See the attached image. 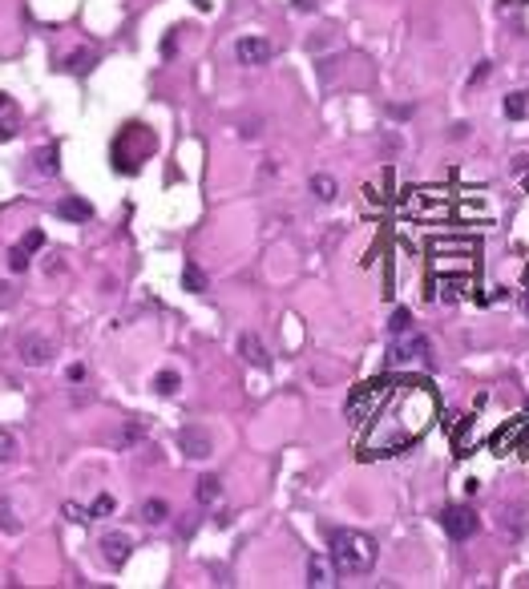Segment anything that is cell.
Here are the masks:
<instances>
[{
  "instance_id": "11",
  "label": "cell",
  "mask_w": 529,
  "mask_h": 589,
  "mask_svg": "<svg viewBox=\"0 0 529 589\" xmlns=\"http://www.w3.org/2000/svg\"><path fill=\"white\" fill-rule=\"evenodd\" d=\"M307 585H315V589L336 585V581H331V569H328V561H324V557H311V561H307Z\"/></svg>"
},
{
  "instance_id": "15",
  "label": "cell",
  "mask_w": 529,
  "mask_h": 589,
  "mask_svg": "<svg viewBox=\"0 0 529 589\" xmlns=\"http://www.w3.org/2000/svg\"><path fill=\"white\" fill-rule=\"evenodd\" d=\"M311 194L319 202H331L336 194H340V186H336V178H331V174H315L311 178Z\"/></svg>"
},
{
  "instance_id": "35",
  "label": "cell",
  "mask_w": 529,
  "mask_h": 589,
  "mask_svg": "<svg viewBox=\"0 0 529 589\" xmlns=\"http://www.w3.org/2000/svg\"><path fill=\"white\" fill-rule=\"evenodd\" d=\"M194 4H198V9H210V0H194Z\"/></svg>"
},
{
  "instance_id": "26",
  "label": "cell",
  "mask_w": 529,
  "mask_h": 589,
  "mask_svg": "<svg viewBox=\"0 0 529 589\" xmlns=\"http://www.w3.org/2000/svg\"><path fill=\"white\" fill-rule=\"evenodd\" d=\"M114 509H117V501L109 497V492H101L97 501H93V509H89V513H93V517H109Z\"/></svg>"
},
{
  "instance_id": "36",
  "label": "cell",
  "mask_w": 529,
  "mask_h": 589,
  "mask_svg": "<svg viewBox=\"0 0 529 589\" xmlns=\"http://www.w3.org/2000/svg\"><path fill=\"white\" fill-rule=\"evenodd\" d=\"M4 105H9V97H4V93H0V109H4Z\"/></svg>"
},
{
  "instance_id": "5",
  "label": "cell",
  "mask_w": 529,
  "mask_h": 589,
  "mask_svg": "<svg viewBox=\"0 0 529 589\" xmlns=\"http://www.w3.org/2000/svg\"><path fill=\"white\" fill-rule=\"evenodd\" d=\"M235 57H239V65L255 69V65H267L271 57H275V45H271L267 37H239L235 40Z\"/></svg>"
},
{
  "instance_id": "13",
  "label": "cell",
  "mask_w": 529,
  "mask_h": 589,
  "mask_svg": "<svg viewBox=\"0 0 529 589\" xmlns=\"http://www.w3.org/2000/svg\"><path fill=\"white\" fill-rule=\"evenodd\" d=\"M505 117H509V121H521V117H529V93H525V89L505 97Z\"/></svg>"
},
{
  "instance_id": "22",
  "label": "cell",
  "mask_w": 529,
  "mask_h": 589,
  "mask_svg": "<svg viewBox=\"0 0 529 589\" xmlns=\"http://www.w3.org/2000/svg\"><path fill=\"white\" fill-rule=\"evenodd\" d=\"M141 436H146V424H138V420H134V424L122 428V436H117V448H134Z\"/></svg>"
},
{
  "instance_id": "31",
  "label": "cell",
  "mask_w": 529,
  "mask_h": 589,
  "mask_svg": "<svg viewBox=\"0 0 529 589\" xmlns=\"http://www.w3.org/2000/svg\"><path fill=\"white\" fill-rule=\"evenodd\" d=\"M69 379H73V384H81V379H85V367L73 364V367H69Z\"/></svg>"
},
{
  "instance_id": "8",
  "label": "cell",
  "mask_w": 529,
  "mask_h": 589,
  "mask_svg": "<svg viewBox=\"0 0 529 589\" xmlns=\"http://www.w3.org/2000/svg\"><path fill=\"white\" fill-rule=\"evenodd\" d=\"M16 351H21V360H25L28 367H45L53 360V343L49 339H41V335H25Z\"/></svg>"
},
{
  "instance_id": "3",
  "label": "cell",
  "mask_w": 529,
  "mask_h": 589,
  "mask_svg": "<svg viewBox=\"0 0 529 589\" xmlns=\"http://www.w3.org/2000/svg\"><path fill=\"white\" fill-rule=\"evenodd\" d=\"M441 529L453 541H465V537L477 533V513H473L469 504H449V509L441 513Z\"/></svg>"
},
{
  "instance_id": "29",
  "label": "cell",
  "mask_w": 529,
  "mask_h": 589,
  "mask_svg": "<svg viewBox=\"0 0 529 589\" xmlns=\"http://www.w3.org/2000/svg\"><path fill=\"white\" fill-rule=\"evenodd\" d=\"M485 77H489V61H481L477 69H473V77H469V81H473V85H477V81H485Z\"/></svg>"
},
{
  "instance_id": "25",
  "label": "cell",
  "mask_w": 529,
  "mask_h": 589,
  "mask_svg": "<svg viewBox=\"0 0 529 589\" xmlns=\"http://www.w3.org/2000/svg\"><path fill=\"white\" fill-rule=\"evenodd\" d=\"M16 456V436L13 432H0V464H9Z\"/></svg>"
},
{
  "instance_id": "14",
  "label": "cell",
  "mask_w": 529,
  "mask_h": 589,
  "mask_svg": "<svg viewBox=\"0 0 529 589\" xmlns=\"http://www.w3.org/2000/svg\"><path fill=\"white\" fill-rule=\"evenodd\" d=\"M194 497H198V504H215L218 497H223V480L218 477H202L198 489H194Z\"/></svg>"
},
{
  "instance_id": "20",
  "label": "cell",
  "mask_w": 529,
  "mask_h": 589,
  "mask_svg": "<svg viewBox=\"0 0 529 589\" xmlns=\"http://www.w3.org/2000/svg\"><path fill=\"white\" fill-rule=\"evenodd\" d=\"M178 388H182V376H178V372H158V376H154V391H158V396H174Z\"/></svg>"
},
{
  "instance_id": "30",
  "label": "cell",
  "mask_w": 529,
  "mask_h": 589,
  "mask_svg": "<svg viewBox=\"0 0 529 589\" xmlns=\"http://www.w3.org/2000/svg\"><path fill=\"white\" fill-rule=\"evenodd\" d=\"M9 303H13V287H9V283H0V307H9Z\"/></svg>"
},
{
  "instance_id": "32",
  "label": "cell",
  "mask_w": 529,
  "mask_h": 589,
  "mask_svg": "<svg viewBox=\"0 0 529 589\" xmlns=\"http://www.w3.org/2000/svg\"><path fill=\"white\" fill-rule=\"evenodd\" d=\"M162 53H166V57H170V53H178V37H166L162 40Z\"/></svg>"
},
{
  "instance_id": "7",
  "label": "cell",
  "mask_w": 529,
  "mask_h": 589,
  "mask_svg": "<svg viewBox=\"0 0 529 589\" xmlns=\"http://www.w3.org/2000/svg\"><path fill=\"white\" fill-rule=\"evenodd\" d=\"M129 549H134V541H129L126 533H105V537H101V557L114 565V569H122V565L129 561Z\"/></svg>"
},
{
  "instance_id": "1",
  "label": "cell",
  "mask_w": 529,
  "mask_h": 589,
  "mask_svg": "<svg viewBox=\"0 0 529 589\" xmlns=\"http://www.w3.org/2000/svg\"><path fill=\"white\" fill-rule=\"evenodd\" d=\"M376 565V541L356 529H331V569L340 577L368 573Z\"/></svg>"
},
{
  "instance_id": "6",
  "label": "cell",
  "mask_w": 529,
  "mask_h": 589,
  "mask_svg": "<svg viewBox=\"0 0 529 589\" xmlns=\"http://www.w3.org/2000/svg\"><path fill=\"white\" fill-rule=\"evenodd\" d=\"M178 448L186 452L190 460H206V456L215 452V440H210L206 428H182V432H178Z\"/></svg>"
},
{
  "instance_id": "33",
  "label": "cell",
  "mask_w": 529,
  "mask_h": 589,
  "mask_svg": "<svg viewBox=\"0 0 529 589\" xmlns=\"http://www.w3.org/2000/svg\"><path fill=\"white\" fill-rule=\"evenodd\" d=\"M13 134H16V129L9 126V121H0V141H9V138H13Z\"/></svg>"
},
{
  "instance_id": "2",
  "label": "cell",
  "mask_w": 529,
  "mask_h": 589,
  "mask_svg": "<svg viewBox=\"0 0 529 589\" xmlns=\"http://www.w3.org/2000/svg\"><path fill=\"white\" fill-rule=\"evenodd\" d=\"M388 400V384L376 379V384H364V388L352 391V400H348V420L352 424H364L368 416H376V408Z\"/></svg>"
},
{
  "instance_id": "16",
  "label": "cell",
  "mask_w": 529,
  "mask_h": 589,
  "mask_svg": "<svg viewBox=\"0 0 529 589\" xmlns=\"http://www.w3.org/2000/svg\"><path fill=\"white\" fill-rule=\"evenodd\" d=\"M33 166H37V174L53 178V174H57V146H45V150H37Z\"/></svg>"
},
{
  "instance_id": "27",
  "label": "cell",
  "mask_w": 529,
  "mask_h": 589,
  "mask_svg": "<svg viewBox=\"0 0 529 589\" xmlns=\"http://www.w3.org/2000/svg\"><path fill=\"white\" fill-rule=\"evenodd\" d=\"M25 266H28V251H25V247H16V251L9 254V271H16V275H21Z\"/></svg>"
},
{
  "instance_id": "12",
  "label": "cell",
  "mask_w": 529,
  "mask_h": 589,
  "mask_svg": "<svg viewBox=\"0 0 529 589\" xmlns=\"http://www.w3.org/2000/svg\"><path fill=\"white\" fill-rule=\"evenodd\" d=\"M93 65H97V53H89V49H77V53L65 57V69H69V73H81V77H85Z\"/></svg>"
},
{
  "instance_id": "24",
  "label": "cell",
  "mask_w": 529,
  "mask_h": 589,
  "mask_svg": "<svg viewBox=\"0 0 529 589\" xmlns=\"http://www.w3.org/2000/svg\"><path fill=\"white\" fill-rule=\"evenodd\" d=\"M388 331H392V335H404V331H412V315H408V311H404V307H400V311L392 315Z\"/></svg>"
},
{
  "instance_id": "4",
  "label": "cell",
  "mask_w": 529,
  "mask_h": 589,
  "mask_svg": "<svg viewBox=\"0 0 529 589\" xmlns=\"http://www.w3.org/2000/svg\"><path fill=\"white\" fill-rule=\"evenodd\" d=\"M392 364H412V360H429L432 355V343L424 335H416V331H404V335H396V343L388 347Z\"/></svg>"
},
{
  "instance_id": "10",
  "label": "cell",
  "mask_w": 529,
  "mask_h": 589,
  "mask_svg": "<svg viewBox=\"0 0 529 589\" xmlns=\"http://www.w3.org/2000/svg\"><path fill=\"white\" fill-rule=\"evenodd\" d=\"M57 214H61L65 222H89L93 218V206L85 198H61L57 202Z\"/></svg>"
},
{
  "instance_id": "19",
  "label": "cell",
  "mask_w": 529,
  "mask_h": 589,
  "mask_svg": "<svg viewBox=\"0 0 529 589\" xmlns=\"http://www.w3.org/2000/svg\"><path fill=\"white\" fill-rule=\"evenodd\" d=\"M0 533H21V517L9 504V497H0Z\"/></svg>"
},
{
  "instance_id": "9",
  "label": "cell",
  "mask_w": 529,
  "mask_h": 589,
  "mask_svg": "<svg viewBox=\"0 0 529 589\" xmlns=\"http://www.w3.org/2000/svg\"><path fill=\"white\" fill-rule=\"evenodd\" d=\"M239 355H242V360H247L251 367H267V364H271V360H267L263 339L251 335V331H242V335H239Z\"/></svg>"
},
{
  "instance_id": "34",
  "label": "cell",
  "mask_w": 529,
  "mask_h": 589,
  "mask_svg": "<svg viewBox=\"0 0 529 589\" xmlns=\"http://www.w3.org/2000/svg\"><path fill=\"white\" fill-rule=\"evenodd\" d=\"M295 9H299V13H311V9H315V0H295Z\"/></svg>"
},
{
  "instance_id": "28",
  "label": "cell",
  "mask_w": 529,
  "mask_h": 589,
  "mask_svg": "<svg viewBox=\"0 0 529 589\" xmlns=\"http://www.w3.org/2000/svg\"><path fill=\"white\" fill-rule=\"evenodd\" d=\"M21 247H25L28 254H33V251H41V247H45V234H41V230H28L25 239H21Z\"/></svg>"
},
{
  "instance_id": "17",
  "label": "cell",
  "mask_w": 529,
  "mask_h": 589,
  "mask_svg": "<svg viewBox=\"0 0 529 589\" xmlns=\"http://www.w3.org/2000/svg\"><path fill=\"white\" fill-rule=\"evenodd\" d=\"M182 287L194 291V295H202V291H206V275H202L198 263H186V271H182Z\"/></svg>"
},
{
  "instance_id": "18",
  "label": "cell",
  "mask_w": 529,
  "mask_h": 589,
  "mask_svg": "<svg viewBox=\"0 0 529 589\" xmlns=\"http://www.w3.org/2000/svg\"><path fill=\"white\" fill-rule=\"evenodd\" d=\"M166 517H170V504L166 501H146L141 504V521H146V525H162Z\"/></svg>"
},
{
  "instance_id": "23",
  "label": "cell",
  "mask_w": 529,
  "mask_h": 589,
  "mask_svg": "<svg viewBox=\"0 0 529 589\" xmlns=\"http://www.w3.org/2000/svg\"><path fill=\"white\" fill-rule=\"evenodd\" d=\"M61 513L69 517L73 525H89V521H93V513H89L85 504H73V501H65V509H61Z\"/></svg>"
},
{
  "instance_id": "21",
  "label": "cell",
  "mask_w": 529,
  "mask_h": 589,
  "mask_svg": "<svg viewBox=\"0 0 529 589\" xmlns=\"http://www.w3.org/2000/svg\"><path fill=\"white\" fill-rule=\"evenodd\" d=\"M521 513H525L521 504H513V509H505V513H501V529H505V533H513V537H517V533L525 529V517H521Z\"/></svg>"
},
{
  "instance_id": "37",
  "label": "cell",
  "mask_w": 529,
  "mask_h": 589,
  "mask_svg": "<svg viewBox=\"0 0 529 589\" xmlns=\"http://www.w3.org/2000/svg\"><path fill=\"white\" fill-rule=\"evenodd\" d=\"M525 311H529V295H525Z\"/></svg>"
}]
</instances>
